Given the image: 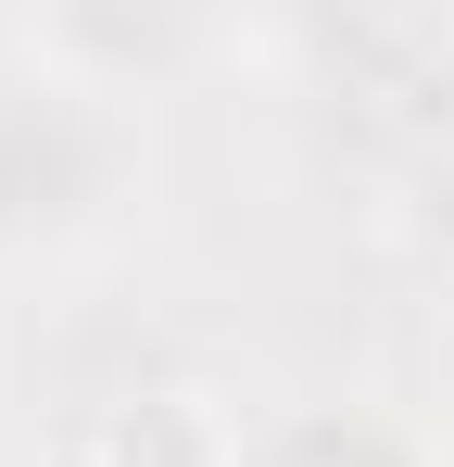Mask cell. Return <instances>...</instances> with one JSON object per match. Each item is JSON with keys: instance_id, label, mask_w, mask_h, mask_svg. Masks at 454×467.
I'll return each mask as SVG.
<instances>
[{"instance_id": "1", "label": "cell", "mask_w": 454, "mask_h": 467, "mask_svg": "<svg viewBox=\"0 0 454 467\" xmlns=\"http://www.w3.org/2000/svg\"><path fill=\"white\" fill-rule=\"evenodd\" d=\"M114 455L127 467H215V417L202 404H139V417H114Z\"/></svg>"}]
</instances>
